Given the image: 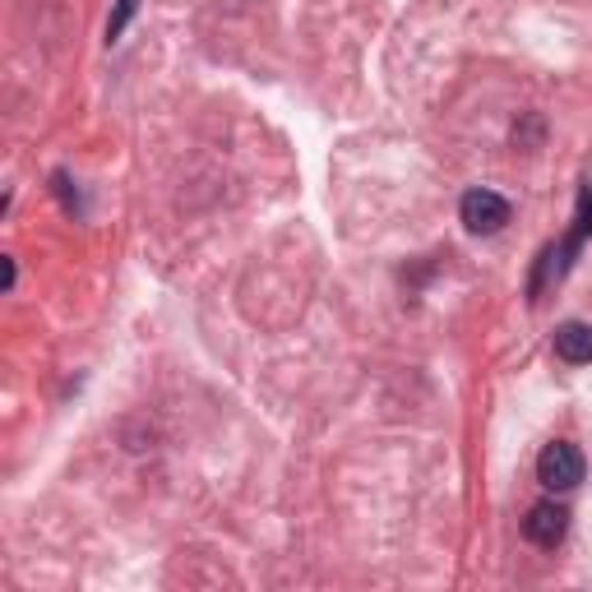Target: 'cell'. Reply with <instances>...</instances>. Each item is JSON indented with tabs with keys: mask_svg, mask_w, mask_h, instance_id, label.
I'll list each match as a JSON object with an SVG mask.
<instances>
[{
	"mask_svg": "<svg viewBox=\"0 0 592 592\" xmlns=\"http://www.w3.org/2000/svg\"><path fill=\"white\" fill-rule=\"evenodd\" d=\"M583 454L570 445V440H555L547 445L542 454H537V481L547 486V491H574V486L583 481Z\"/></svg>",
	"mask_w": 592,
	"mask_h": 592,
	"instance_id": "1",
	"label": "cell"
},
{
	"mask_svg": "<svg viewBox=\"0 0 592 592\" xmlns=\"http://www.w3.org/2000/svg\"><path fill=\"white\" fill-rule=\"evenodd\" d=\"M509 199L505 195H496V190H468L463 195V204H458V218H463V227L468 231H477V237H496V231L509 222Z\"/></svg>",
	"mask_w": 592,
	"mask_h": 592,
	"instance_id": "2",
	"label": "cell"
},
{
	"mask_svg": "<svg viewBox=\"0 0 592 592\" xmlns=\"http://www.w3.org/2000/svg\"><path fill=\"white\" fill-rule=\"evenodd\" d=\"M523 532H528L532 547L551 551V547L564 542V532H570V509L555 505V500H537V505L528 509V519H523Z\"/></svg>",
	"mask_w": 592,
	"mask_h": 592,
	"instance_id": "3",
	"label": "cell"
},
{
	"mask_svg": "<svg viewBox=\"0 0 592 592\" xmlns=\"http://www.w3.org/2000/svg\"><path fill=\"white\" fill-rule=\"evenodd\" d=\"M555 356L570 366H588L592 362V324L583 320H570L555 329Z\"/></svg>",
	"mask_w": 592,
	"mask_h": 592,
	"instance_id": "4",
	"label": "cell"
},
{
	"mask_svg": "<svg viewBox=\"0 0 592 592\" xmlns=\"http://www.w3.org/2000/svg\"><path fill=\"white\" fill-rule=\"evenodd\" d=\"M135 10H139V0H121L116 14H112V23H107V42H116V38L125 33V23L135 19Z\"/></svg>",
	"mask_w": 592,
	"mask_h": 592,
	"instance_id": "5",
	"label": "cell"
}]
</instances>
